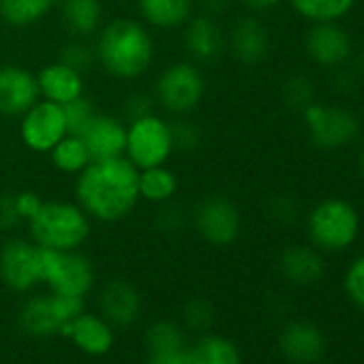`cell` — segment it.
Listing matches in <instances>:
<instances>
[{
    "label": "cell",
    "instance_id": "cell-1",
    "mask_svg": "<svg viewBox=\"0 0 364 364\" xmlns=\"http://www.w3.org/2000/svg\"><path fill=\"white\" fill-rule=\"evenodd\" d=\"M75 200L92 221L118 223L139 202V169L127 156L90 161L77 173Z\"/></svg>",
    "mask_w": 364,
    "mask_h": 364
},
{
    "label": "cell",
    "instance_id": "cell-2",
    "mask_svg": "<svg viewBox=\"0 0 364 364\" xmlns=\"http://www.w3.org/2000/svg\"><path fill=\"white\" fill-rule=\"evenodd\" d=\"M97 63L116 80L141 77L154 60V39L150 31L129 18H118L101 26L97 33Z\"/></svg>",
    "mask_w": 364,
    "mask_h": 364
},
{
    "label": "cell",
    "instance_id": "cell-3",
    "mask_svg": "<svg viewBox=\"0 0 364 364\" xmlns=\"http://www.w3.org/2000/svg\"><path fill=\"white\" fill-rule=\"evenodd\" d=\"M31 240L52 251H77L92 232V219L77 202H43L28 221Z\"/></svg>",
    "mask_w": 364,
    "mask_h": 364
},
{
    "label": "cell",
    "instance_id": "cell-4",
    "mask_svg": "<svg viewBox=\"0 0 364 364\" xmlns=\"http://www.w3.org/2000/svg\"><path fill=\"white\" fill-rule=\"evenodd\" d=\"M306 232L315 249L343 251L351 247L358 238L360 215L351 202L341 198H328L309 213Z\"/></svg>",
    "mask_w": 364,
    "mask_h": 364
},
{
    "label": "cell",
    "instance_id": "cell-5",
    "mask_svg": "<svg viewBox=\"0 0 364 364\" xmlns=\"http://www.w3.org/2000/svg\"><path fill=\"white\" fill-rule=\"evenodd\" d=\"M84 311V298L52 291L31 296L18 313V323L33 338H50L60 334L63 328Z\"/></svg>",
    "mask_w": 364,
    "mask_h": 364
},
{
    "label": "cell",
    "instance_id": "cell-6",
    "mask_svg": "<svg viewBox=\"0 0 364 364\" xmlns=\"http://www.w3.org/2000/svg\"><path fill=\"white\" fill-rule=\"evenodd\" d=\"M204 95L206 80L196 63H173L165 67L154 82L156 103L178 118L196 112Z\"/></svg>",
    "mask_w": 364,
    "mask_h": 364
},
{
    "label": "cell",
    "instance_id": "cell-7",
    "mask_svg": "<svg viewBox=\"0 0 364 364\" xmlns=\"http://www.w3.org/2000/svg\"><path fill=\"white\" fill-rule=\"evenodd\" d=\"M173 150L176 148H173L171 122L163 120L154 112L127 122L124 156L137 169L165 165L169 161V156L173 154Z\"/></svg>",
    "mask_w": 364,
    "mask_h": 364
},
{
    "label": "cell",
    "instance_id": "cell-8",
    "mask_svg": "<svg viewBox=\"0 0 364 364\" xmlns=\"http://www.w3.org/2000/svg\"><path fill=\"white\" fill-rule=\"evenodd\" d=\"M97 272L92 262L77 251H52L41 247V283L54 294L86 298L95 287Z\"/></svg>",
    "mask_w": 364,
    "mask_h": 364
},
{
    "label": "cell",
    "instance_id": "cell-9",
    "mask_svg": "<svg viewBox=\"0 0 364 364\" xmlns=\"http://www.w3.org/2000/svg\"><path fill=\"white\" fill-rule=\"evenodd\" d=\"M306 133L317 148L334 150L351 144V139L360 131L358 116L341 105H323L313 103L302 112Z\"/></svg>",
    "mask_w": 364,
    "mask_h": 364
},
{
    "label": "cell",
    "instance_id": "cell-10",
    "mask_svg": "<svg viewBox=\"0 0 364 364\" xmlns=\"http://www.w3.org/2000/svg\"><path fill=\"white\" fill-rule=\"evenodd\" d=\"M191 221L200 238L213 247H230L242 232L240 208L223 196H210L198 202Z\"/></svg>",
    "mask_w": 364,
    "mask_h": 364
},
{
    "label": "cell",
    "instance_id": "cell-11",
    "mask_svg": "<svg viewBox=\"0 0 364 364\" xmlns=\"http://www.w3.org/2000/svg\"><path fill=\"white\" fill-rule=\"evenodd\" d=\"M0 279L16 294H26L39 285L41 247L33 240L9 238L0 247Z\"/></svg>",
    "mask_w": 364,
    "mask_h": 364
},
{
    "label": "cell",
    "instance_id": "cell-12",
    "mask_svg": "<svg viewBox=\"0 0 364 364\" xmlns=\"http://www.w3.org/2000/svg\"><path fill=\"white\" fill-rule=\"evenodd\" d=\"M20 118V137L33 152H50L69 133L63 105L46 99H39Z\"/></svg>",
    "mask_w": 364,
    "mask_h": 364
},
{
    "label": "cell",
    "instance_id": "cell-13",
    "mask_svg": "<svg viewBox=\"0 0 364 364\" xmlns=\"http://www.w3.org/2000/svg\"><path fill=\"white\" fill-rule=\"evenodd\" d=\"M306 56L326 69H336L351 58L353 43L349 33L338 22H319L313 24L304 37Z\"/></svg>",
    "mask_w": 364,
    "mask_h": 364
},
{
    "label": "cell",
    "instance_id": "cell-14",
    "mask_svg": "<svg viewBox=\"0 0 364 364\" xmlns=\"http://www.w3.org/2000/svg\"><path fill=\"white\" fill-rule=\"evenodd\" d=\"M182 43L196 65H213L217 63L228 50V35L223 33L221 24L213 16H196L185 26Z\"/></svg>",
    "mask_w": 364,
    "mask_h": 364
},
{
    "label": "cell",
    "instance_id": "cell-15",
    "mask_svg": "<svg viewBox=\"0 0 364 364\" xmlns=\"http://www.w3.org/2000/svg\"><path fill=\"white\" fill-rule=\"evenodd\" d=\"M39 99V84L33 71L20 65H0V114L20 118Z\"/></svg>",
    "mask_w": 364,
    "mask_h": 364
},
{
    "label": "cell",
    "instance_id": "cell-16",
    "mask_svg": "<svg viewBox=\"0 0 364 364\" xmlns=\"http://www.w3.org/2000/svg\"><path fill=\"white\" fill-rule=\"evenodd\" d=\"M99 315L114 328H129L141 315V296L137 287L124 279H109L97 296Z\"/></svg>",
    "mask_w": 364,
    "mask_h": 364
},
{
    "label": "cell",
    "instance_id": "cell-17",
    "mask_svg": "<svg viewBox=\"0 0 364 364\" xmlns=\"http://www.w3.org/2000/svg\"><path fill=\"white\" fill-rule=\"evenodd\" d=\"M279 351L291 364H315L326 353V334L311 321H291L279 334Z\"/></svg>",
    "mask_w": 364,
    "mask_h": 364
},
{
    "label": "cell",
    "instance_id": "cell-18",
    "mask_svg": "<svg viewBox=\"0 0 364 364\" xmlns=\"http://www.w3.org/2000/svg\"><path fill=\"white\" fill-rule=\"evenodd\" d=\"M228 50L242 65H259L270 52V33L257 18H240L228 33Z\"/></svg>",
    "mask_w": 364,
    "mask_h": 364
},
{
    "label": "cell",
    "instance_id": "cell-19",
    "mask_svg": "<svg viewBox=\"0 0 364 364\" xmlns=\"http://www.w3.org/2000/svg\"><path fill=\"white\" fill-rule=\"evenodd\" d=\"M88 146L92 161H105L124 156L127 148V122L109 114H97L90 127L80 135Z\"/></svg>",
    "mask_w": 364,
    "mask_h": 364
},
{
    "label": "cell",
    "instance_id": "cell-20",
    "mask_svg": "<svg viewBox=\"0 0 364 364\" xmlns=\"http://www.w3.org/2000/svg\"><path fill=\"white\" fill-rule=\"evenodd\" d=\"M69 336L73 345L88 355H105L114 347V326L99 313H82L60 332Z\"/></svg>",
    "mask_w": 364,
    "mask_h": 364
},
{
    "label": "cell",
    "instance_id": "cell-21",
    "mask_svg": "<svg viewBox=\"0 0 364 364\" xmlns=\"http://www.w3.org/2000/svg\"><path fill=\"white\" fill-rule=\"evenodd\" d=\"M39 95L46 101H52L56 105H67L73 99L84 95V75L63 60L46 65L37 73Z\"/></svg>",
    "mask_w": 364,
    "mask_h": 364
},
{
    "label": "cell",
    "instance_id": "cell-22",
    "mask_svg": "<svg viewBox=\"0 0 364 364\" xmlns=\"http://www.w3.org/2000/svg\"><path fill=\"white\" fill-rule=\"evenodd\" d=\"M279 272L285 281L300 285V287H309V285H315L323 277L326 266L315 247L294 245L281 251Z\"/></svg>",
    "mask_w": 364,
    "mask_h": 364
},
{
    "label": "cell",
    "instance_id": "cell-23",
    "mask_svg": "<svg viewBox=\"0 0 364 364\" xmlns=\"http://www.w3.org/2000/svg\"><path fill=\"white\" fill-rule=\"evenodd\" d=\"M103 3L101 0H65L60 5V20L65 31L75 39H88L103 26Z\"/></svg>",
    "mask_w": 364,
    "mask_h": 364
},
{
    "label": "cell",
    "instance_id": "cell-24",
    "mask_svg": "<svg viewBox=\"0 0 364 364\" xmlns=\"http://www.w3.org/2000/svg\"><path fill=\"white\" fill-rule=\"evenodd\" d=\"M196 9V0H139V14L144 22L159 31L182 28Z\"/></svg>",
    "mask_w": 364,
    "mask_h": 364
},
{
    "label": "cell",
    "instance_id": "cell-25",
    "mask_svg": "<svg viewBox=\"0 0 364 364\" xmlns=\"http://www.w3.org/2000/svg\"><path fill=\"white\" fill-rule=\"evenodd\" d=\"M191 364H242L240 349L234 341L221 334H200V338L187 347Z\"/></svg>",
    "mask_w": 364,
    "mask_h": 364
},
{
    "label": "cell",
    "instance_id": "cell-26",
    "mask_svg": "<svg viewBox=\"0 0 364 364\" xmlns=\"http://www.w3.org/2000/svg\"><path fill=\"white\" fill-rule=\"evenodd\" d=\"M148 355H169L187 349V332L171 319H156L144 332Z\"/></svg>",
    "mask_w": 364,
    "mask_h": 364
},
{
    "label": "cell",
    "instance_id": "cell-27",
    "mask_svg": "<svg viewBox=\"0 0 364 364\" xmlns=\"http://www.w3.org/2000/svg\"><path fill=\"white\" fill-rule=\"evenodd\" d=\"M178 193V178L165 165L139 169V200L150 204H167Z\"/></svg>",
    "mask_w": 364,
    "mask_h": 364
},
{
    "label": "cell",
    "instance_id": "cell-28",
    "mask_svg": "<svg viewBox=\"0 0 364 364\" xmlns=\"http://www.w3.org/2000/svg\"><path fill=\"white\" fill-rule=\"evenodd\" d=\"M48 154L52 159V165L60 173H67V176H77L92 161L84 139L80 135H71V133H67Z\"/></svg>",
    "mask_w": 364,
    "mask_h": 364
},
{
    "label": "cell",
    "instance_id": "cell-29",
    "mask_svg": "<svg viewBox=\"0 0 364 364\" xmlns=\"http://www.w3.org/2000/svg\"><path fill=\"white\" fill-rule=\"evenodd\" d=\"M52 7V0H0V20L14 28H28L39 24Z\"/></svg>",
    "mask_w": 364,
    "mask_h": 364
},
{
    "label": "cell",
    "instance_id": "cell-30",
    "mask_svg": "<svg viewBox=\"0 0 364 364\" xmlns=\"http://www.w3.org/2000/svg\"><path fill=\"white\" fill-rule=\"evenodd\" d=\"M289 5L300 18L309 20L311 24H319L338 22L353 9L355 0H289Z\"/></svg>",
    "mask_w": 364,
    "mask_h": 364
},
{
    "label": "cell",
    "instance_id": "cell-31",
    "mask_svg": "<svg viewBox=\"0 0 364 364\" xmlns=\"http://www.w3.org/2000/svg\"><path fill=\"white\" fill-rule=\"evenodd\" d=\"M281 99L287 109L302 114L309 105L315 103V84L304 75H291L281 88Z\"/></svg>",
    "mask_w": 364,
    "mask_h": 364
},
{
    "label": "cell",
    "instance_id": "cell-32",
    "mask_svg": "<svg viewBox=\"0 0 364 364\" xmlns=\"http://www.w3.org/2000/svg\"><path fill=\"white\" fill-rule=\"evenodd\" d=\"M182 323L196 334L210 332L215 323V306L206 298H191L182 306Z\"/></svg>",
    "mask_w": 364,
    "mask_h": 364
},
{
    "label": "cell",
    "instance_id": "cell-33",
    "mask_svg": "<svg viewBox=\"0 0 364 364\" xmlns=\"http://www.w3.org/2000/svg\"><path fill=\"white\" fill-rule=\"evenodd\" d=\"M63 112H65V122H67V131L71 135H82L90 122L97 118V109H95V103L88 99V97H77L73 99L71 103L63 105Z\"/></svg>",
    "mask_w": 364,
    "mask_h": 364
},
{
    "label": "cell",
    "instance_id": "cell-34",
    "mask_svg": "<svg viewBox=\"0 0 364 364\" xmlns=\"http://www.w3.org/2000/svg\"><path fill=\"white\" fill-rule=\"evenodd\" d=\"M60 60L84 75L88 69L97 65V52H95V46H90L86 39H73L63 48Z\"/></svg>",
    "mask_w": 364,
    "mask_h": 364
},
{
    "label": "cell",
    "instance_id": "cell-35",
    "mask_svg": "<svg viewBox=\"0 0 364 364\" xmlns=\"http://www.w3.org/2000/svg\"><path fill=\"white\" fill-rule=\"evenodd\" d=\"M266 215L277 225H291V223H296V219L300 215V208H298V202L294 198H289V196H274L266 204Z\"/></svg>",
    "mask_w": 364,
    "mask_h": 364
},
{
    "label": "cell",
    "instance_id": "cell-36",
    "mask_svg": "<svg viewBox=\"0 0 364 364\" xmlns=\"http://www.w3.org/2000/svg\"><path fill=\"white\" fill-rule=\"evenodd\" d=\"M343 287H345V294L349 296V300L364 309V255L353 259L345 272V279H343Z\"/></svg>",
    "mask_w": 364,
    "mask_h": 364
},
{
    "label": "cell",
    "instance_id": "cell-37",
    "mask_svg": "<svg viewBox=\"0 0 364 364\" xmlns=\"http://www.w3.org/2000/svg\"><path fill=\"white\" fill-rule=\"evenodd\" d=\"M171 135H173V148L185 150V152L196 150L202 141V133H200L198 124H193L185 116H180V120L171 122Z\"/></svg>",
    "mask_w": 364,
    "mask_h": 364
},
{
    "label": "cell",
    "instance_id": "cell-38",
    "mask_svg": "<svg viewBox=\"0 0 364 364\" xmlns=\"http://www.w3.org/2000/svg\"><path fill=\"white\" fill-rule=\"evenodd\" d=\"M156 228L161 232H167V234H176L185 228V213H182L178 206H171L169 202L167 204H161V210L156 213V219H154Z\"/></svg>",
    "mask_w": 364,
    "mask_h": 364
},
{
    "label": "cell",
    "instance_id": "cell-39",
    "mask_svg": "<svg viewBox=\"0 0 364 364\" xmlns=\"http://www.w3.org/2000/svg\"><path fill=\"white\" fill-rule=\"evenodd\" d=\"M152 105H154V101H152L150 97L139 95V92H137V95H131V97L122 103V116H124L127 122L137 120V118H141V116L152 114Z\"/></svg>",
    "mask_w": 364,
    "mask_h": 364
},
{
    "label": "cell",
    "instance_id": "cell-40",
    "mask_svg": "<svg viewBox=\"0 0 364 364\" xmlns=\"http://www.w3.org/2000/svg\"><path fill=\"white\" fill-rule=\"evenodd\" d=\"M14 204H16V210H18L20 219L28 223L39 213L43 200L35 191H22V193H16L14 196Z\"/></svg>",
    "mask_w": 364,
    "mask_h": 364
},
{
    "label": "cell",
    "instance_id": "cell-41",
    "mask_svg": "<svg viewBox=\"0 0 364 364\" xmlns=\"http://www.w3.org/2000/svg\"><path fill=\"white\" fill-rule=\"evenodd\" d=\"M22 223L16 204H14V196L9 193H0V232H11Z\"/></svg>",
    "mask_w": 364,
    "mask_h": 364
},
{
    "label": "cell",
    "instance_id": "cell-42",
    "mask_svg": "<svg viewBox=\"0 0 364 364\" xmlns=\"http://www.w3.org/2000/svg\"><path fill=\"white\" fill-rule=\"evenodd\" d=\"M336 69L338 71L334 73V90L345 92V95L355 92L358 86H360V73L355 69H343V65L336 67Z\"/></svg>",
    "mask_w": 364,
    "mask_h": 364
},
{
    "label": "cell",
    "instance_id": "cell-43",
    "mask_svg": "<svg viewBox=\"0 0 364 364\" xmlns=\"http://www.w3.org/2000/svg\"><path fill=\"white\" fill-rule=\"evenodd\" d=\"M146 364H191L187 349L178 351V353H169V355H148Z\"/></svg>",
    "mask_w": 364,
    "mask_h": 364
},
{
    "label": "cell",
    "instance_id": "cell-44",
    "mask_svg": "<svg viewBox=\"0 0 364 364\" xmlns=\"http://www.w3.org/2000/svg\"><path fill=\"white\" fill-rule=\"evenodd\" d=\"M230 3H232V0H200V5H202L204 14H206V16H213V18L225 14V11L230 9Z\"/></svg>",
    "mask_w": 364,
    "mask_h": 364
},
{
    "label": "cell",
    "instance_id": "cell-45",
    "mask_svg": "<svg viewBox=\"0 0 364 364\" xmlns=\"http://www.w3.org/2000/svg\"><path fill=\"white\" fill-rule=\"evenodd\" d=\"M245 3V7L247 9H251V11H270V9H274L281 0H242Z\"/></svg>",
    "mask_w": 364,
    "mask_h": 364
},
{
    "label": "cell",
    "instance_id": "cell-46",
    "mask_svg": "<svg viewBox=\"0 0 364 364\" xmlns=\"http://www.w3.org/2000/svg\"><path fill=\"white\" fill-rule=\"evenodd\" d=\"M355 71L360 73V75H364V48L358 52V56H355Z\"/></svg>",
    "mask_w": 364,
    "mask_h": 364
},
{
    "label": "cell",
    "instance_id": "cell-47",
    "mask_svg": "<svg viewBox=\"0 0 364 364\" xmlns=\"http://www.w3.org/2000/svg\"><path fill=\"white\" fill-rule=\"evenodd\" d=\"M360 171L364 173V152L360 154Z\"/></svg>",
    "mask_w": 364,
    "mask_h": 364
},
{
    "label": "cell",
    "instance_id": "cell-48",
    "mask_svg": "<svg viewBox=\"0 0 364 364\" xmlns=\"http://www.w3.org/2000/svg\"><path fill=\"white\" fill-rule=\"evenodd\" d=\"M63 3H65V0H52V5H54V7H60Z\"/></svg>",
    "mask_w": 364,
    "mask_h": 364
},
{
    "label": "cell",
    "instance_id": "cell-49",
    "mask_svg": "<svg viewBox=\"0 0 364 364\" xmlns=\"http://www.w3.org/2000/svg\"><path fill=\"white\" fill-rule=\"evenodd\" d=\"M114 3H133V0H114Z\"/></svg>",
    "mask_w": 364,
    "mask_h": 364
}]
</instances>
